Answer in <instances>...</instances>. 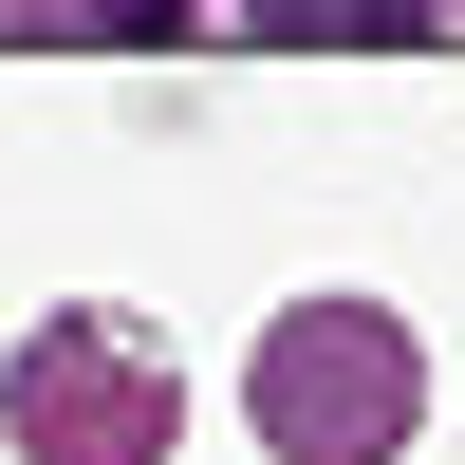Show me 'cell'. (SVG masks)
I'll list each match as a JSON object with an SVG mask.
<instances>
[{"instance_id":"6da1fadb","label":"cell","mask_w":465,"mask_h":465,"mask_svg":"<svg viewBox=\"0 0 465 465\" xmlns=\"http://www.w3.org/2000/svg\"><path fill=\"white\" fill-rule=\"evenodd\" d=\"M242 410H261L280 465H391L410 410H429V354H410V317H372V298H298V317H261Z\"/></svg>"},{"instance_id":"7a4b0ae2","label":"cell","mask_w":465,"mask_h":465,"mask_svg":"<svg viewBox=\"0 0 465 465\" xmlns=\"http://www.w3.org/2000/svg\"><path fill=\"white\" fill-rule=\"evenodd\" d=\"M0 429L19 465H168V354L131 317H37L0 372Z\"/></svg>"}]
</instances>
